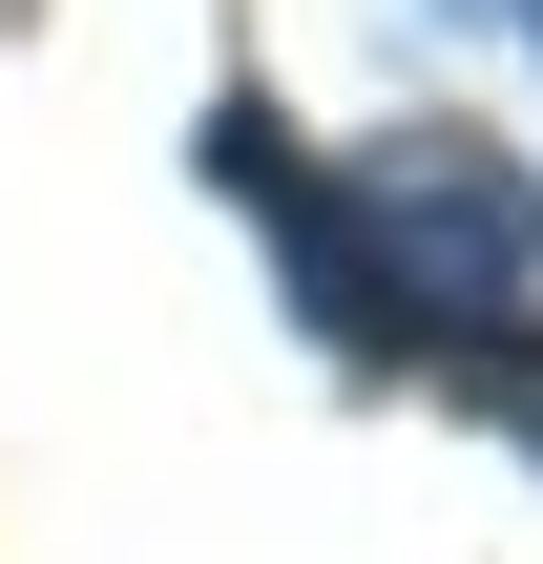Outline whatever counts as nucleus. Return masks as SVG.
I'll return each mask as SVG.
<instances>
[{"label": "nucleus", "instance_id": "obj_1", "mask_svg": "<svg viewBox=\"0 0 543 564\" xmlns=\"http://www.w3.org/2000/svg\"><path fill=\"white\" fill-rule=\"evenodd\" d=\"M523 21H543V0H523Z\"/></svg>", "mask_w": 543, "mask_h": 564}]
</instances>
